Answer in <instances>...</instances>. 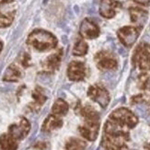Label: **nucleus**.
<instances>
[{
  "label": "nucleus",
  "instance_id": "11",
  "mask_svg": "<svg viewBox=\"0 0 150 150\" xmlns=\"http://www.w3.org/2000/svg\"><path fill=\"white\" fill-rule=\"evenodd\" d=\"M22 76V74L19 68H17L15 66H11L6 69V73L3 76L5 81H18Z\"/></svg>",
  "mask_w": 150,
  "mask_h": 150
},
{
  "label": "nucleus",
  "instance_id": "7",
  "mask_svg": "<svg viewBox=\"0 0 150 150\" xmlns=\"http://www.w3.org/2000/svg\"><path fill=\"white\" fill-rule=\"evenodd\" d=\"M80 34L85 38L92 39V38H95L98 36L99 30L94 23H92L88 19H85V20H83L81 27H80Z\"/></svg>",
  "mask_w": 150,
  "mask_h": 150
},
{
  "label": "nucleus",
  "instance_id": "5",
  "mask_svg": "<svg viewBox=\"0 0 150 150\" xmlns=\"http://www.w3.org/2000/svg\"><path fill=\"white\" fill-rule=\"evenodd\" d=\"M67 76L72 81H80L85 77V66L80 62L70 63L67 68Z\"/></svg>",
  "mask_w": 150,
  "mask_h": 150
},
{
  "label": "nucleus",
  "instance_id": "13",
  "mask_svg": "<svg viewBox=\"0 0 150 150\" xmlns=\"http://www.w3.org/2000/svg\"><path fill=\"white\" fill-rule=\"evenodd\" d=\"M32 97L33 99L35 100V102L34 104L32 105V109H39L40 107L42 105V104L45 102V100H46V96L44 95L43 91L41 89V88H35V90L33 91V93H32Z\"/></svg>",
  "mask_w": 150,
  "mask_h": 150
},
{
  "label": "nucleus",
  "instance_id": "10",
  "mask_svg": "<svg viewBox=\"0 0 150 150\" xmlns=\"http://www.w3.org/2000/svg\"><path fill=\"white\" fill-rule=\"evenodd\" d=\"M0 147L2 150H17L18 145L9 135H3L0 136Z\"/></svg>",
  "mask_w": 150,
  "mask_h": 150
},
{
  "label": "nucleus",
  "instance_id": "9",
  "mask_svg": "<svg viewBox=\"0 0 150 150\" xmlns=\"http://www.w3.org/2000/svg\"><path fill=\"white\" fill-rule=\"evenodd\" d=\"M60 61H61V54L54 53L46 60V62L44 64V68L48 72H53L56 69H58L60 66Z\"/></svg>",
  "mask_w": 150,
  "mask_h": 150
},
{
  "label": "nucleus",
  "instance_id": "19",
  "mask_svg": "<svg viewBox=\"0 0 150 150\" xmlns=\"http://www.w3.org/2000/svg\"><path fill=\"white\" fill-rule=\"evenodd\" d=\"M119 52H120V53H121V54H122V55H125V53H126V52H125V51L123 50L122 48H121V49H120Z\"/></svg>",
  "mask_w": 150,
  "mask_h": 150
},
{
  "label": "nucleus",
  "instance_id": "4",
  "mask_svg": "<svg viewBox=\"0 0 150 150\" xmlns=\"http://www.w3.org/2000/svg\"><path fill=\"white\" fill-rule=\"evenodd\" d=\"M88 95L93 100L97 101L101 107H105L108 105L110 101L109 94L103 88L99 87V86H92L88 89Z\"/></svg>",
  "mask_w": 150,
  "mask_h": 150
},
{
  "label": "nucleus",
  "instance_id": "12",
  "mask_svg": "<svg viewBox=\"0 0 150 150\" xmlns=\"http://www.w3.org/2000/svg\"><path fill=\"white\" fill-rule=\"evenodd\" d=\"M68 104L62 99L57 100L53 106V112L54 115H65L68 112Z\"/></svg>",
  "mask_w": 150,
  "mask_h": 150
},
{
  "label": "nucleus",
  "instance_id": "3",
  "mask_svg": "<svg viewBox=\"0 0 150 150\" xmlns=\"http://www.w3.org/2000/svg\"><path fill=\"white\" fill-rule=\"evenodd\" d=\"M31 129V125L25 118H22L19 124H12L9 126L8 132L9 135L14 139H23L28 135L29 131Z\"/></svg>",
  "mask_w": 150,
  "mask_h": 150
},
{
  "label": "nucleus",
  "instance_id": "1",
  "mask_svg": "<svg viewBox=\"0 0 150 150\" xmlns=\"http://www.w3.org/2000/svg\"><path fill=\"white\" fill-rule=\"evenodd\" d=\"M29 43L39 51H45L54 48L56 39L53 35L44 31H35L29 37Z\"/></svg>",
  "mask_w": 150,
  "mask_h": 150
},
{
  "label": "nucleus",
  "instance_id": "20",
  "mask_svg": "<svg viewBox=\"0 0 150 150\" xmlns=\"http://www.w3.org/2000/svg\"><path fill=\"white\" fill-rule=\"evenodd\" d=\"M1 48H2V44H1V42H0V50H1Z\"/></svg>",
  "mask_w": 150,
  "mask_h": 150
},
{
  "label": "nucleus",
  "instance_id": "17",
  "mask_svg": "<svg viewBox=\"0 0 150 150\" xmlns=\"http://www.w3.org/2000/svg\"><path fill=\"white\" fill-rule=\"evenodd\" d=\"M139 65L142 69H150V50L143 52Z\"/></svg>",
  "mask_w": 150,
  "mask_h": 150
},
{
  "label": "nucleus",
  "instance_id": "15",
  "mask_svg": "<svg viewBox=\"0 0 150 150\" xmlns=\"http://www.w3.org/2000/svg\"><path fill=\"white\" fill-rule=\"evenodd\" d=\"M85 147H86V144L84 142L76 138L69 139L66 145V150H83Z\"/></svg>",
  "mask_w": 150,
  "mask_h": 150
},
{
  "label": "nucleus",
  "instance_id": "16",
  "mask_svg": "<svg viewBox=\"0 0 150 150\" xmlns=\"http://www.w3.org/2000/svg\"><path fill=\"white\" fill-rule=\"evenodd\" d=\"M88 51V45L83 41H79L74 47L73 54L74 55H84Z\"/></svg>",
  "mask_w": 150,
  "mask_h": 150
},
{
  "label": "nucleus",
  "instance_id": "18",
  "mask_svg": "<svg viewBox=\"0 0 150 150\" xmlns=\"http://www.w3.org/2000/svg\"><path fill=\"white\" fill-rule=\"evenodd\" d=\"M135 1L140 4H143V5H148L150 3V0H135Z\"/></svg>",
  "mask_w": 150,
  "mask_h": 150
},
{
  "label": "nucleus",
  "instance_id": "8",
  "mask_svg": "<svg viewBox=\"0 0 150 150\" xmlns=\"http://www.w3.org/2000/svg\"><path fill=\"white\" fill-rule=\"evenodd\" d=\"M63 121L56 115H50L46 118L42 125V131L50 132L62 127Z\"/></svg>",
  "mask_w": 150,
  "mask_h": 150
},
{
  "label": "nucleus",
  "instance_id": "2",
  "mask_svg": "<svg viewBox=\"0 0 150 150\" xmlns=\"http://www.w3.org/2000/svg\"><path fill=\"white\" fill-rule=\"evenodd\" d=\"M15 13L13 0H0V27L8 26L12 22Z\"/></svg>",
  "mask_w": 150,
  "mask_h": 150
},
{
  "label": "nucleus",
  "instance_id": "14",
  "mask_svg": "<svg viewBox=\"0 0 150 150\" xmlns=\"http://www.w3.org/2000/svg\"><path fill=\"white\" fill-rule=\"evenodd\" d=\"M100 14L106 18H111L114 15L113 3L112 0H102L100 4Z\"/></svg>",
  "mask_w": 150,
  "mask_h": 150
},
{
  "label": "nucleus",
  "instance_id": "6",
  "mask_svg": "<svg viewBox=\"0 0 150 150\" xmlns=\"http://www.w3.org/2000/svg\"><path fill=\"white\" fill-rule=\"evenodd\" d=\"M119 36L125 45L130 46L138 37V31L134 28H124L119 31Z\"/></svg>",
  "mask_w": 150,
  "mask_h": 150
}]
</instances>
